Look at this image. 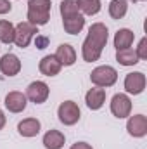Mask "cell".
Here are the masks:
<instances>
[{
  "label": "cell",
  "mask_w": 147,
  "mask_h": 149,
  "mask_svg": "<svg viewBox=\"0 0 147 149\" xmlns=\"http://www.w3.org/2000/svg\"><path fill=\"white\" fill-rule=\"evenodd\" d=\"M107 38H109V31H107V26L102 24V23H94L90 28H88V35L85 38L83 45H81V56L87 63H94V61H99L106 43H107Z\"/></svg>",
  "instance_id": "cell-1"
},
{
  "label": "cell",
  "mask_w": 147,
  "mask_h": 149,
  "mask_svg": "<svg viewBox=\"0 0 147 149\" xmlns=\"http://www.w3.org/2000/svg\"><path fill=\"white\" fill-rule=\"evenodd\" d=\"M50 0H28V23L43 26L50 19Z\"/></svg>",
  "instance_id": "cell-2"
},
{
  "label": "cell",
  "mask_w": 147,
  "mask_h": 149,
  "mask_svg": "<svg viewBox=\"0 0 147 149\" xmlns=\"http://www.w3.org/2000/svg\"><path fill=\"white\" fill-rule=\"evenodd\" d=\"M90 80L95 87H101V88H106L116 83L118 80V71L112 68V66H97L92 73H90Z\"/></svg>",
  "instance_id": "cell-3"
},
{
  "label": "cell",
  "mask_w": 147,
  "mask_h": 149,
  "mask_svg": "<svg viewBox=\"0 0 147 149\" xmlns=\"http://www.w3.org/2000/svg\"><path fill=\"white\" fill-rule=\"evenodd\" d=\"M37 28L38 26L28 23V21H21V23L16 26V30H14V43H16L19 49L28 47L30 42L33 40V37L38 33Z\"/></svg>",
  "instance_id": "cell-4"
},
{
  "label": "cell",
  "mask_w": 147,
  "mask_h": 149,
  "mask_svg": "<svg viewBox=\"0 0 147 149\" xmlns=\"http://www.w3.org/2000/svg\"><path fill=\"white\" fill-rule=\"evenodd\" d=\"M80 114H81V113H80V108H78V104H76L74 101H64V102H61V106L57 108L59 121L64 123V125H68V127L78 123Z\"/></svg>",
  "instance_id": "cell-5"
},
{
  "label": "cell",
  "mask_w": 147,
  "mask_h": 149,
  "mask_svg": "<svg viewBox=\"0 0 147 149\" xmlns=\"http://www.w3.org/2000/svg\"><path fill=\"white\" fill-rule=\"evenodd\" d=\"M49 94H50V88H49V85L45 83V81H31L30 85H28V88H26V99H30L31 102H35V104H43L47 99H49Z\"/></svg>",
  "instance_id": "cell-6"
},
{
  "label": "cell",
  "mask_w": 147,
  "mask_h": 149,
  "mask_svg": "<svg viewBox=\"0 0 147 149\" xmlns=\"http://www.w3.org/2000/svg\"><path fill=\"white\" fill-rule=\"evenodd\" d=\"M111 113L116 118H128L132 113V101L126 94H116L111 99Z\"/></svg>",
  "instance_id": "cell-7"
},
{
  "label": "cell",
  "mask_w": 147,
  "mask_h": 149,
  "mask_svg": "<svg viewBox=\"0 0 147 149\" xmlns=\"http://www.w3.org/2000/svg\"><path fill=\"white\" fill-rule=\"evenodd\" d=\"M144 88H146V74L142 71H133L125 76V90L128 94L139 95L144 92Z\"/></svg>",
  "instance_id": "cell-8"
},
{
  "label": "cell",
  "mask_w": 147,
  "mask_h": 149,
  "mask_svg": "<svg viewBox=\"0 0 147 149\" xmlns=\"http://www.w3.org/2000/svg\"><path fill=\"white\" fill-rule=\"evenodd\" d=\"M126 130H128V134L132 137H137V139L144 137L147 134V118L144 114H133V116H130L128 121H126Z\"/></svg>",
  "instance_id": "cell-9"
},
{
  "label": "cell",
  "mask_w": 147,
  "mask_h": 149,
  "mask_svg": "<svg viewBox=\"0 0 147 149\" xmlns=\"http://www.w3.org/2000/svg\"><path fill=\"white\" fill-rule=\"evenodd\" d=\"M0 71L5 76H16L21 71V61H19V57L16 54H12V52L3 54L0 57Z\"/></svg>",
  "instance_id": "cell-10"
},
{
  "label": "cell",
  "mask_w": 147,
  "mask_h": 149,
  "mask_svg": "<svg viewBox=\"0 0 147 149\" xmlns=\"http://www.w3.org/2000/svg\"><path fill=\"white\" fill-rule=\"evenodd\" d=\"M26 104H28V99L23 92L19 90H12L5 95V108L10 113H21L26 109Z\"/></svg>",
  "instance_id": "cell-11"
},
{
  "label": "cell",
  "mask_w": 147,
  "mask_h": 149,
  "mask_svg": "<svg viewBox=\"0 0 147 149\" xmlns=\"http://www.w3.org/2000/svg\"><path fill=\"white\" fill-rule=\"evenodd\" d=\"M85 102L87 106L92 109V111H97L104 106L106 102V90L101 88V87H95V88H90L85 95Z\"/></svg>",
  "instance_id": "cell-12"
},
{
  "label": "cell",
  "mask_w": 147,
  "mask_h": 149,
  "mask_svg": "<svg viewBox=\"0 0 147 149\" xmlns=\"http://www.w3.org/2000/svg\"><path fill=\"white\" fill-rule=\"evenodd\" d=\"M54 56L57 57V61L62 66H73L74 63H76V50L69 43H61L57 47V50H55Z\"/></svg>",
  "instance_id": "cell-13"
},
{
  "label": "cell",
  "mask_w": 147,
  "mask_h": 149,
  "mask_svg": "<svg viewBox=\"0 0 147 149\" xmlns=\"http://www.w3.org/2000/svg\"><path fill=\"white\" fill-rule=\"evenodd\" d=\"M61 68H62V64L57 61L55 56H45L40 61V64H38L40 73L45 74V76H55V74H59Z\"/></svg>",
  "instance_id": "cell-14"
},
{
  "label": "cell",
  "mask_w": 147,
  "mask_h": 149,
  "mask_svg": "<svg viewBox=\"0 0 147 149\" xmlns=\"http://www.w3.org/2000/svg\"><path fill=\"white\" fill-rule=\"evenodd\" d=\"M40 121H38L37 118H24L23 121H19V125H17V132H19V135H23V137H35L40 134Z\"/></svg>",
  "instance_id": "cell-15"
},
{
  "label": "cell",
  "mask_w": 147,
  "mask_h": 149,
  "mask_svg": "<svg viewBox=\"0 0 147 149\" xmlns=\"http://www.w3.org/2000/svg\"><path fill=\"white\" fill-rule=\"evenodd\" d=\"M64 142H66V137L59 130L52 128V130H49L43 135V146H45V149H62L64 148Z\"/></svg>",
  "instance_id": "cell-16"
},
{
  "label": "cell",
  "mask_w": 147,
  "mask_h": 149,
  "mask_svg": "<svg viewBox=\"0 0 147 149\" xmlns=\"http://www.w3.org/2000/svg\"><path fill=\"white\" fill-rule=\"evenodd\" d=\"M62 26H64V31L69 33V35H78L83 26H85V16L80 12V14H74L71 17H64L62 19Z\"/></svg>",
  "instance_id": "cell-17"
},
{
  "label": "cell",
  "mask_w": 147,
  "mask_h": 149,
  "mask_svg": "<svg viewBox=\"0 0 147 149\" xmlns=\"http://www.w3.org/2000/svg\"><path fill=\"white\" fill-rule=\"evenodd\" d=\"M135 40V33L128 28H121L116 31L114 35V47L116 50H123V49H130V45Z\"/></svg>",
  "instance_id": "cell-18"
},
{
  "label": "cell",
  "mask_w": 147,
  "mask_h": 149,
  "mask_svg": "<svg viewBox=\"0 0 147 149\" xmlns=\"http://www.w3.org/2000/svg\"><path fill=\"white\" fill-rule=\"evenodd\" d=\"M116 61L121 66H133L140 59H139V56L133 49H123V50H116Z\"/></svg>",
  "instance_id": "cell-19"
},
{
  "label": "cell",
  "mask_w": 147,
  "mask_h": 149,
  "mask_svg": "<svg viewBox=\"0 0 147 149\" xmlns=\"http://www.w3.org/2000/svg\"><path fill=\"white\" fill-rule=\"evenodd\" d=\"M128 3L126 0H112L109 3V16L112 19H123L126 16Z\"/></svg>",
  "instance_id": "cell-20"
},
{
  "label": "cell",
  "mask_w": 147,
  "mask_h": 149,
  "mask_svg": "<svg viewBox=\"0 0 147 149\" xmlns=\"http://www.w3.org/2000/svg\"><path fill=\"white\" fill-rule=\"evenodd\" d=\"M14 30H16V26L10 21L0 19V42L2 43H12L14 42Z\"/></svg>",
  "instance_id": "cell-21"
},
{
  "label": "cell",
  "mask_w": 147,
  "mask_h": 149,
  "mask_svg": "<svg viewBox=\"0 0 147 149\" xmlns=\"http://www.w3.org/2000/svg\"><path fill=\"white\" fill-rule=\"evenodd\" d=\"M80 12L85 16H95L101 10V0H78Z\"/></svg>",
  "instance_id": "cell-22"
},
{
  "label": "cell",
  "mask_w": 147,
  "mask_h": 149,
  "mask_svg": "<svg viewBox=\"0 0 147 149\" xmlns=\"http://www.w3.org/2000/svg\"><path fill=\"white\" fill-rule=\"evenodd\" d=\"M59 10H61L62 19H64V17H71V16H74V14H80L78 0H62Z\"/></svg>",
  "instance_id": "cell-23"
},
{
  "label": "cell",
  "mask_w": 147,
  "mask_h": 149,
  "mask_svg": "<svg viewBox=\"0 0 147 149\" xmlns=\"http://www.w3.org/2000/svg\"><path fill=\"white\" fill-rule=\"evenodd\" d=\"M137 56L139 59H147V38L144 37L140 42H139V47H137Z\"/></svg>",
  "instance_id": "cell-24"
},
{
  "label": "cell",
  "mask_w": 147,
  "mask_h": 149,
  "mask_svg": "<svg viewBox=\"0 0 147 149\" xmlns=\"http://www.w3.org/2000/svg\"><path fill=\"white\" fill-rule=\"evenodd\" d=\"M10 9H12V5L9 0H0V14H7V12H10Z\"/></svg>",
  "instance_id": "cell-25"
},
{
  "label": "cell",
  "mask_w": 147,
  "mask_h": 149,
  "mask_svg": "<svg viewBox=\"0 0 147 149\" xmlns=\"http://www.w3.org/2000/svg\"><path fill=\"white\" fill-rule=\"evenodd\" d=\"M35 43H37L38 49H45V47H47V43H49V38H47V37H40V35H37V40H35Z\"/></svg>",
  "instance_id": "cell-26"
},
{
  "label": "cell",
  "mask_w": 147,
  "mask_h": 149,
  "mask_svg": "<svg viewBox=\"0 0 147 149\" xmlns=\"http://www.w3.org/2000/svg\"><path fill=\"white\" fill-rule=\"evenodd\" d=\"M71 149H94L90 144H87V142H76L71 146Z\"/></svg>",
  "instance_id": "cell-27"
},
{
  "label": "cell",
  "mask_w": 147,
  "mask_h": 149,
  "mask_svg": "<svg viewBox=\"0 0 147 149\" xmlns=\"http://www.w3.org/2000/svg\"><path fill=\"white\" fill-rule=\"evenodd\" d=\"M5 121H7V118H5V114H3V111L0 109V130L5 127Z\"/></svg>",
  "instance_id": "cell-28"
},
{
  "label": "cell",
  "mask_w": 147,
  "mask_h": 149,
  "mask_svg": "<svg viewBox=\"0 0 147 149\" xmlns=\"http://www.w3.org/2000/svg\"><path fill=\"white\" fill-rule=\"evenodd\" d=\"M132 2H144V0H132Z\"/></svg>",
  "instance_id": "cell-29"
}]
</instances>
